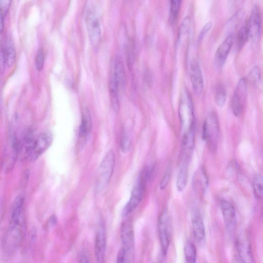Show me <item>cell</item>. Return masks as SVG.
<instances>
[{
	"label": "cell",
	"instance_id": "6da1fadb",
	"mask_svg": "<svg viewBox=\"0 0 263 263\" xmlns=\"http://www.w3.org/2000/svg\"><path fill=\"white\" fill-rule=\"evenodd\" d=\"M115 165V154L110 150L103 158L97 174V189L102 192L108 186L114 174Z\"/></svg>",
	"mask_w": 263,
	"mask_h": 263
},
{
	"label": "cell",
	"instance_id": "7a4b0ae2",
	"mask_svg": "<svg viewBox=\"0 0 263 263\" xmlns=\"http://www.w3.org/2000/svg\"><path fill=\"white\" fill-rule=\"evenodd\" d=\"M179 115L181 123L182 136L195 135L196 123L191 100L182 102L180 106Z\"/></svg>",
	"mask_w": 263,
	"mask_h": 263
},
{
	"label": "cell",
	"instance_id": "3957f363",
	"mask_svg": "<svg viewBox=\"0 0 263 263\" xmlns=\"http://www.w3.org/2000/svg\"><path fill=\"white\" fill-rule=\"evenodd\" d=\"M158 227L162 254L165 257L170 246L172 236L171 221L166 211H163L160 214Z\"/></svg>",
	"mask_w": 263,
	"mask_h": 263
},
{
	"label": "cell",
	"instance_id": "277c9868",
	"mask_svg": "<svg viewBox=\"0 0 263 263\" xmlns=\"http://www.w3.org/2000/svg\"><path fill=\"white\" fill-rule=\"evenodd\" d=\"M219 125L218 117L212 112L206 119L202 128V139L208 144L210 148L216 150L218 142Z\"/></svg>",
	"mask_w": 263,
	"mask_h": 263
},
{
	"label": "cell",
	"instance_id": "5b68a950",
	"mask_svg": "<svg viewBox=\"0 0 263 263\" xmlns=\"http://www.w3.org/2000/svg\"><path fill=\"white\" fill-rule=\"evenodd\" d=\"M146 181L147 179L142 170L132 191L129 200L124 208L122 215L124 216H126L132 212L141 202L145 192Z\"/></svg>",
	"mask_w": 263,
	"mask_h": 263
},
{
	"label": "cell",
	"instance_id": "8992f818",
	"mask_svg": "<svg viewBox=\"0 0 263 263\" xmlns=\"http://www.w3.org/2000/svg\"><path fill=\"white\" fill-rule=\"evenodd\" d=\"M52 142V136L50 132L41 134L34 140L32 147L26 150L27 158L30 161L38 158L50 146Z\"/></svg>",
	"mask_w": 263,
	"mask_h": 263
},
{
	"label": "cell",
	"instance_id": "52a82bcc",
	"mask_svg": "<svg viewBox=\"0 0 263 263\" xmlns=\"http://www.w3.org/2000/svg\"><path fill=\"white\" fill-rule=\"evenodd\" d=\"M86 22L90 42L96 47L100 41L102 30L99 18L95 10L90 9L87 11Z\"/></svg>",
	"mask_w": 263,
	"mask_h": 263
},
{
	"label": "cell",
	"instance_id": "ba28073f",
	"mask_svg": "<svg viewBox=\"0 0 263 263\" xmlns=\"http://www.w3.org/2000/svg\"><path fill=\"white\" fill-rule=\"evenodd\" d=\"M225 228L228 234L233 236L236 232L237 224V218L233 205L228 200H222L220 202Z\"/></svg>",
	"mask_w": 263,
	"mask_h": 263
},
{
	"label": "cell",
	"instance_id": "9c48e42d",
	"mask_svg": "<svg viewBox=\"0 0 263 263\" xmlns=\"http://www.w3.org/2000/svg\"><path fill=\"white\" fill-rule=\"evenodd\" d=\"M248 92L247 82L242 78L238 82L231 102V106L234 114L240 116L242 112L244 102L246 100Z\"/></svg>",
	"mask_w": 263,
	"mask_h": 263
},
{
	"label": "cell",
	"instance_id": "30bf717a",
	"mask_svg": "<svg viewBox=\"0 0 263 263\" xmlns=\"http://www.w3.org/2000/svg\"><path fill=\"white\" fill-rule=\"evenodd\" d=\"M121 239L126 256L132 253L134 248V232L132 222L127 220L122 223L121 226Z\"/></svg>",
	"mask_w": 263,
	"mask_h": 263
},
{
	"label": "cell",
	"instance_id": "8fae6325",
	"mask_svg": "<svg viewBox=\"0 0 263 263\" xmlns=\"http://www.w3.org/2000/svg\"><path fill=\"white\" fill-rule=\"evenodd\" d=\"M106 247V232L104 222L101 220L96 237L95 254L98 263H105Z\"/></svg>",
	"mask_w": 263,
	"mask_h": 263
},
{
	"label": "cell",
	"instance_id": "7c38bea8",
	"mask_svg": "<svg viewBox=\"0 0 263 263\" xmlns=\"http://www.w3.org/2000/svg\"><path fill=\"white\" fill-rule=\"evenodd\" d=\"M234 36L230 34L218 48L214 57V66L220 70L226 62L229 53L232 46Z\"/></svg>",
	"mask_w": 263,
	"mask_h": 263
},
{
	"label": "cell",
	"instance_id": "4fadbf2b",
	"mask_svg": "<svg viewBox=\"0 0 263 263\" xmlns=\"http://www.w3.org/2000/svg\"><path fill=\"white\" fill-rule=\"evenodd\" d=\"M20 143L14 136H12L10 140L8 148L6 150L4 168L5 170L9 172L12 170L15 164L18 152L20 151Z\"/></svg>",
	"mask_w": 263,
	"mask_h": 263
},
{
	"label": "cell",
	"instance_id": "5bb4252c",
	"mask_svg": "<svg viewBox=\"0 0 263 263\" xmlns=\"http://www.w3.org/2000/svg\"><path fill=\"white\" fill-rule=\"evenodd\" d=\"M261 23L262 18L260 8L258 6H254L248 21L250 38L253 41L256 40L260 36Z\"/></svg>",
	"mask_w": 263,
	"mask_h": 263
},
{
	"label": "cell",
	"instance_id": "9a60e30c",
	"mask_svg": "<svg viewBox=\"0 0 263 263\" xmlns=\"http://www.w3.org/2000/svg\"><path fill=\"white\" fill-rule=\"evenodd\" d=\"M190 76L194 92L198 96L201 95L204 88V79L200 67L196 60L191 63Z\"/></svg>",
	"mask_w": 263,
	"mask_h": 263
},
{
	"label": "cell",
	"instance_id": "2e32d148",
	"mask_svg": "<svg viewBox=\"0 0 263 263\" xmlns=\"http://www.w3.org/2000/svg\"><path fill=\"white\" fill-rule=\"evenodd\" d=\"M192 222L194 238L198 245L202 247L204 246L206 236L204 222L200 213L195 212L192 216Z\"/></svg>",
	"mask_w": 263,
	"mask_h": 263
},
{
	"label": "cell",
	"instance_id": "e0dca14e",
	"mask_svg": "<svg viewBox=\"0 0 263 263\" xmlns=\"http://www.w3.org/2000/svg\"><path fill=\"white\" fill-rule=\"evenodd\" d=\"M24 198L18 196L14 201L11 210L10 226H16L22 225L23 222Z\"/></svg>",
	"mask_w": 263,
	"mask_h": 263
},
{
	"label": "cell",
	"instance_id": "ac0fdd59",
	"mask_svg": "<svg viewBox=\"0 0 263 263\" xmlns=\"http://www.w3.org/2000/svg\"><path fill=\"white\" fill-rule=\"evenodd\" d=\"M1 58L2 61L6 66L10 68L14 64L16 54L14 43L11 40L7 39L2 44Z\"/></svg>",
	"mask_w": 263,
	"mask_h": 263
},
{
	"label": "cell",
	"instance_id": "d6986e66",
	"mask_svg": "<svg viewBox=\"0 0 263 263\" xmlns=\"http://www.w3.org/2000/svg\"><path fill=\"white\" fill-rule=\"evenodd\" d=\"M192 184L194 190L197 195L202 196L208 184V176L202 168H199L195 173Z\"/></svg>",
	"mask_w": 263,
	"mask_h": 263
},
{
	"label": "cell",
	"instance_id": "ffe728a7",
	"mask_svg": "<svg viewBox=\"0 0 263 263\" xmlns=\"http://www.w3.org/2000/svg\"><path fill=\"white\" fill-rule=\"evenodd\" d=\"M120 86L118 80L114 75L112 74L109 80L108 88L112 106L116 112H118L120 109Z\"/></svg>",
	"mask_w": 263,
	"mask_h": 263
},
{
	"label": "cell",
	"instance_id": "44dd1931",
	"mask_svg": "<svg viewBox=\"0 0 263 263\" xmlns=\"http://www.w3.org/2000/svg\"><path fill=\"white\" fill-rule=\"evenodd\" d=\"M92 126L91 116L89 110L86 108L83 112L79 130V140L82 144L86 142Z\"/></svg>",
	"mask_w": 263,
	"mask_h": 263
},
{
	"label": "cell",
	"instance_id": "7402d4cb",
	"mask_svg": "<svg viewBox=\"0 0 263 263\" xmlns=\"http://www.w3.org/2000/svg\"><path fill=\"white\" fill-rule=\"evenodd\" d=\"M189 162L190 160H182L176 182L177 189L180 192L184 190L188 182Z\"/></svg>",
	"mask_w": 263,
	"mask_h": 263
},
{
	"label": "cell",
	"instance_id": "603a6c76",
	"mask_svg": "<svg viewBox=\"0 0 263 263\" xmlns=\"http://www.w3.org/2000/svg\"><path fill=\"white\" fill-rule=\"evenodd\" d=\"M112 74H114L120 86L124 84L126 72L124 64L122 58L119 55L116 56L114 64V72Z\"/></svg>",
	"mask_w": 263,
	"mask_h": 263
},
{
	"label": "cell",
	"instance_id": "cb8c5ba5",
	"mask_svg": "<svg viewBox=\"0 0 263 263\" xmlns=\"http://www.w3.org/2000/svg\"><path fill=\"white\" fill-rule=\"evenodd\" d=\"M237 248L240 256L244 263H252L253 259L250 246L246 240L239 238Z\"/></svg>",
	"mask_w": 263,
	"mask_h": 263
},
{
	"label": "cell",
	"instance_id": "d4e9b609",
	"mask_svg": "<svg viewBox=\"0 0 263 263\" xmlns=\"http://www.w3.org/2000/svg\"><path fill=\"white\" fill-rule=\"evenodd\" d=\"M184 254L188 263H196L197 250L194 244L190 240H187L184 246Z\"/></svg>",
	"mask_w": 263,
	"mask_h": 263
},
{
	"label": "cell",
	"instance_id": "484cf974",
	"mask_svg": "<svg viewBox=\"0 0 263 263\" xmlns=\"http://www.w3.org/2000/svg\"><path fill=\"white\" fill-rule=\"evenodd\" d=\"M250 38L248 22H246L240 28L238 35V46L241 49Z\"/></svg>",
	"mask_w": 263,
	"mask_h": 263
},
{
	"label": "cell",
	"instance_id": "4316f807",
	"mask_svg": "<svg viewBox=\"0 0 263 263\" xmlns=\"http://www.w3.org/2000/svg\"><path fill=\"white\" fill-rule=\"evenodd\" d=\"M182 1L180 0H172L170 2V14H169V22L174 24L178 17Z\"/></svg>",
	"mask_w": 263,
	"mask_h": 263
},
{
	"label": "cell",
	"instance_id": "83f0119b",
	"mask_svg": "<svg viewBox=\"0 0 263 263\" xmlns=\"http://www.w3.org/2000/svg\"><path fill=\"white\" fill-rule=\"evenodd\" d=\"M254 190L256 196L263 200V178L260 174H256L253 182Z\"/></svg>",
	"mask_w": 263,
	"mask_h": 263
},
{
	"label": "cell",
	"instance_id": "f1b7e54d",
	"mask_svg": "<svg viewBox=\"0 0 263 263\" xmlns=\"http://www.w3.org/2000/svg\"><path fill=\"white\" fill-rule=\"evenodd\" d=\"M227 93L224 87L220 84L216 88V102L218 106L222 107L226 102Z\"/></svg>",
	"mask_w": 263,
	"mask_h": 263
},
{
	"label": "cell",
	"instance_id": "f546056e",
	"mask_svg": "<svg viewBox=\"0 0 263 263\" xmlns=\"http://www.w3.org/2000/svg\"><path fill=\"white\" fill-rule=\"evenodd\" d=\"M132 141L130 134L126 130H124L120 140V148L122 153L126 154L131 147Z\"/></svg>",
	"mask_w": 263,
	"mask_h": 263
},
{
	"label": "cell",
	"instance_id": "4dcf8cb0",
	"mask_svg": "<svg viewBox=\"0 0 263 263\" xmlns=\"http://www.w3.org/2000/svg\"><path fill=\"white\" fill-rule=\"evenodd\" d=\"M11 1L10 0H0V9H1V32H2L4 20L8 14Z\"/></svg>",
	"mask_w": 263,
	"mask_h": 263
},
{
	"label": "cell",
	"instance_id": "1f68e13d",
	"mask_svg": "<svg viewBox=\"0 0 263 263\" xmlns=\"http://www.w3.org/2000/svg\"><path fill=\"white\" fill-rule=\"evenodd\" d=\"M45 62V54L42 48L38 51L35 58V66L36 69L42 71L44 67Z\"/></svg>",
	"mask_w": 263,
	"mask_h": 263
},
{
	"label": "cell",
	"instance_id": "d6a6232c",
	"mask_svg": "<svg viewBox=\"0 0 263 263\" xmlns=\"http://www.w3.org/2000/svg\"><path fill=\"white\" fill-rule=\"evenodd\" d=\"M260 78L261 75L260 68L257 66H254L249 74V80L254 84H257L260 83Z\"/></svg>",
	"mask_w": 263,
	"mask_h": 263
},
{
	"label": "cell",
	"instance_id": "836d02e7",
	"mask_svg": "<svg viewBox=\"0 0 263 263\" xmlns=\"http://www.w3.org/2000/svg\"><path fill=\"white\" fill-rule=\"evenodd\" d=\"M191 26V20L189 16H186L181 24L180 28V35L183 36L188 32Z\"/></svg>",
	"mask_w": 263,
	"mask_h": 263
},
{
	"label": "cell",
	"instance_id": "e575fe53",
	"mask_svg": "<svg viewBox=\"0 0 263 263\" xmlns=\"http://www.w3.org/2000/svg\"><path fill=\"white\" fill-rule=\"evenodd\" d=\"M172 168L170 166H169L163 176L160 183V189L161 190H164L167 186L169 181H170L171 175H172Z\"/></svg>",
	"mask_w": 263,
	"mask_h": 263
},
{
	"label": "cell",
	"instance_id": "d590c367",
	"mask_svg": "<svg viewBox=\"0 0 263 263\" xmlns=\"http://www.w3.org/2000/svg\"><path fill=\"white\" fill-rule=\"evenodd\" d=\"M244 16V12L242 10H238L235 14L230 18L229 24L232 27H236L238 24L241 22Z\"/></svg>",
	"mask_w": 263,
	"mask_h": 263
},
{
	"label": "cell",
	"instance_id": "8d00e7d4",
	"mask_svg": "<svg viewBox=\"0 0 263 263\" xmlns=\"http://www.w3.org/2000/svg\"><path fill=\"white\" fill-rule=\"evenodd\" d=\"M212 26V22H210L206 23L204 25V26L203 27L200 32V34L198 37V42H200L204 38V37L205 36V35L206 34H208L210 32V30H211Z\"/></svg>",
	"mask_w": 263,
	"mask_h": 263
},
{
	"label": "cell",
	"instance_id": "74e56055",
	"mask_svg": "<svg viewBox=\"0 0 263 263\" xmlns=\"http://www.w3.org/2000/svg\"><path fill=\"white\" fill-rule=\"evenodd\" d=\"M126 253L123 248L118 252L116 263H125Z\"/></svg>",
	"mask_w": 263,
	"mask_h": 263
},
{
	"label": "cell",
	"instance_id": "f35d334b",
	"mask_svg": "<svg viewBox=\"0 0 263 263\" xmlns=\"http://www.w3.org/2000/svg\"><path fill=\"white\" fill-rule=\"evenodd\" d=\"M58 222V218L56 216L54 215L52 216L48 220V226L50 228H53L55 226L56 224H57Z\"/></svg>",
	"mask_w": 263,
	"mask_h": 263
},
{
	"label": "cell",
	"instance_id": "ab89813d",
	"mask_svg": "<svg viewBox=\"0 0 263 263\" xmlns=\"http://www.w3.org/2000/svg\"><path fill=\"white\" fill-rule=\"evenodd\" d=\"M79 263H90L89 258L86 254H82L80 256Z\"/></svg>",
	"mask_w": 263,
	"mask_h": 263
},
{
	"label": "cell",
	"instance_id": "60d3db41",
	"mask_svg": "<svg viewBox=\"0 0 263 263\" xmlns=\"http://www.w3.org/2000/svg\"><path fill=\"white\" fill-rule=\"evenodd\" d=\"M162 257H164V256L162 254V256L160 257L159 259L156 262V263H164Z\"/></svg>",
	"mask_w": 263,
	"mask_h": 263
}]
</instances>
